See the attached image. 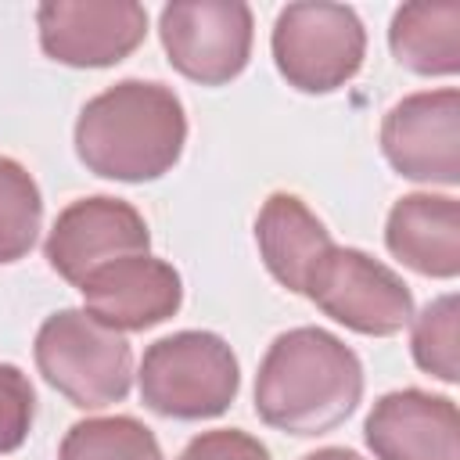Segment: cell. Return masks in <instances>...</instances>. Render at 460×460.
<instances>
[{"mask_svg": "<svg viewBox=\"0 0 460 460\" xmlns=\"http://www.w3.org/2000/svg\"><path fill=\"white\" fill-rule=\"evenodd\" d=\"M363 399V363L323 327L280 331L255 374V413L273 431L313 438L345 424Z\"/></svg>", "mask_w": 460, "mask_h": 460, "instance_id": "6da1fadb", "label": "cell"}, {"mask_svg": "<svg viewBox=\"0 0 460 460\" xmlns=\"http://www.w3.org/2000/svg\"><path fill=\"white\" fill-rule=\"evenodd\" d=\"M72 140L86 172L119 183H151L180 162L187 111L180 93L158 79H119L83 104Z\"/></svg>", "mask_w": 460, "mask_h": 460, "instance_id": "7a4b0ae2", "label": "cell"}, {"mask_svg": "<svg viewBox=\"0 0 460 460\" xmlns=\"http://www.w3.org/2000/svg\"><path fill=\"white\" fill-rule=\"evenodd\" d=\"M140 402L169 420H208L234 406L241 363L216 331H172L151 341L137 370Z\"/></svg>", "mask_w": 460, "mask_h": 460, "instance_id": "3957f363", "label": "cell"}, {"mask_svg": "<svg viewBox=\"0 0 460 460\" xmlns=\"http://www.w3.org/2000/svg\"><path fill=\"white\" fill-rule=\"evenodd\" d=\"M36 370L75 410H104L133 388V349L86 309L50 313L32 341Z\"/></svg>", "mask_w": 460, "mask_h": 460, "instance_id": "277c9868", "label": "cell"}, {"mask_svg": "<svg viewBox=\"0 0 460 460\" xmlns=\"http://www.w3.org/2000/svg\"><path fill=\"white\" fill-rule=\"evenodd\" d=\"M270 54L280 79L298 93H334L363 68L367 29L345 4L298 0L280 7Z\"/></svg>", "mask_w": 460, "mask_h": 460, "instance_id": "5b68a950", "label": "cell"}, {"mask_svg": "<svg viewBox=\"0 0 460 460\" xmlns=\"http://www.w3.org/2000/svg\"><path fill=\"white\" fill-rule=\"evenodd\" d=\"M302 295L345 331L392 338L413 320L410 284L363 248L331 244L305 277Z\"/></svg>", "mask_w": 460, "mask_h": 460, "instance_id": "8992f818", "label": "cell"}, {"mask_svg": "<svg viewBox=\"0 0 460 460\" xmlns=\"http://www.w3.org/2000/svg\"><path fill=\"white\" fill-rule=\"evenodd\" d=\"M255 18L241 0H172L158 14L169 65L198 86L234 83L252 58Z\"/></svg>", "mask_w": 460, "mask_h": 460, "instance_id": "52a82bcc", "label": "cell"}, {"mask_svg": "<svg viewBox=\"0 0 460 460\" xmlns=\"http://www.w3.org/2000/svg\"><path fill=\"white\" fill-rule=\"evenodd\" d=\"M385 162L413 183H460V93L456 86L417 90L381 119Z\"/></svg>", "mask_w": 460, "mask_h": 460, "instance_id": "ba28073f", "label": "cell"}, {"mask_svg": "<svg viewBox=\"0 0 460 460\" xmlns=\"http://www.w3.org/2000/svg\"><path fill=\"white\" fill-rule=\"evenodd\" d=\"M40 50L68 68H111L147 36L137 0H43L36 7Z\"/></svg>", "mask_w": 460, "mask_h": 460, "instance_id": "9c48e42d", "label": "cell"}, {"mask_svg": "<svg viewBox=\"0 0 460 460\" xmlns=\"http://www.w3.org/2000/svg\"><path fill=\"white\" fill-rule=\"evenodd\" d=\"M140 252H151L147 219L133 201L111 194H90L68 201L43 241L47 266L72 288H79L83 277L93 273L97 266Z\"/></svg>", "mask_w": 460, "mask_h": 460, "instance_id": "30bf717a", "label": "cell"}, {"mask_svg": "<svg viewBox=\"0 0 460 460\" xmlns=\"http://www.w3.org/2000/svg\"><path fill=\"white\" fill-rule=\"evenodd\" d=\"M79 295H83V309L93 320H101L119 334H129V331L158 327L180 313L183 277L172 262L140 252V255L111 259L93 273H86Z\"/></svg>", "mask_w": 460, "mask_h": 460, "instance_id": "8fae6325", "label": "cell"}, {"mask_svg": "<svg viewBox=\"0 0 460 460\" xmlns=\"http://www.w3.org/2000/svg\"><path fill=\"white\" fill-rule=\"evenodd\" d=\"M363 438L374 460H460V413L449 395L395 388L370 406Z\"/></svg>", "mask_w": 460, "mask_h": 460, "instance_id": "7c38bea8", "label": "cell"}, {"mask_svg": "<svg viewBox=\"0 0 460 460\" xmlns=\"http://www.w3.org/2000/svg\"><path fill=\"white\" fill-rule=\"evenodd\" d=\"M385 248L406 270L453 280L460 273V201L453 194H402L385 219Z\"/></svg>", "mask_w": 460, "mask_h": 460, "instance_id": "4fadbf2b", "label": "cell"}, {"mask_svg": "<svg viewBox=\"0 0 460 460\" xmlns=\"http://www.w3.org/2000/svg\"><path fill=\"white\" fill-rule=\"evenodd\" d=\"M255 244L266 273L291 295H302L309 270L334 241L323 219L298 194L273 190L255 216Z\"/></svg>", "mask_w": 460, "mask_h": 460, "instance_id": "5bb4252c", "label": "cell"}, {"mask_svg": "<svg viewBox=\"0 0 460 460\" xmlns=\"http://www.w3.org/2000/svg\"><path fill=\"white\" fill-rule=\"evenodd\" d=\"M392 58L428 79L460 72V0H417L395 7L388 22Z\"/></svg>", "mask_w": 460, "mask_h": 460, "instance_id": "9a60e30c", "label": "cell"}, {"mask_svg": "<svg viewBox=\"0 0 460 460\" xmlns=\"http://www.w3.org/2000/svg\"><path fill=\"white\" fill-rule=\"evenodd\" d=\"M58 460H165L155 431L129 417V413H111V417H86L75 420L61 446Z\"/></svg>", "mask_w": 460, "mask_h": 460, "instance_id": "2e32d148", "label": "cell"}, {"mask_svg": "<svg viewBox=\"0 0 460 460\" xmlns=\"http://www.w3.org/2000/svg\"><path fill=\"white\" fill-rule=\"evenodd\" d=\"M43 230V194L32 172L0 155V266L25 259Z\"/></svg>", "mask_w": 460, "mask_h": 460, "instance_id": "e0dca14e", "label": "cell"}, {"mask_svg": "<svg viewBox=\"0 0 460 460\" xmlns=\"http://www.w3.org/2000/svg\"><path fill=\"white\" fill-rule=\"evenodd\" d=\"M456 320H460V302H456L453 291L431 298L410 320V356H413V363L424 374H431V377H438L446 385H456L460 381Z\"/></svg>", "mask_w": 460, "mask_h": 460, "instance_id": "ac0fdd59", "label": "cell"}, {"mask_svg": "<svg viewBox=\"0 0 460 460\" xmlns=\"http://www.w3.org/2000/svg\"><path fill=\"white\" fill-rule=\"evenodd\" d=\"M36 420V388L14 363H0V453L25 446Z\"/></svg>", "mask_w": 460, "mask_h": 460, "instance_id": "d6986e66", "label": "cell"}, {"mask_svg": "<svg viewBox=\"0 0 460 460\" xmlns=\"http://www.w3.org/2000/svg\"><path fill=\"white\" fill-rule=\"evenodd\" d=\"M176 460H273L266 442L241 428H212L194 435Z\"/></svg>", "mask_w": 460, "mask_h": 460, "instance_id": "ffe728a7", "label": "cell"}, {"mask_svg": "<svg viewBox=\"0 0 460 460\" xmlns=\"http://www.w3.org/2000/svg\"><path fill=\"white\" fill-rule=\"evenodd\" d=\"M302 460H367V456L356 453V449H349V446H323V449L305 453Z\"/></svg>", "mask_w": 460, "mask_h": 460, "instance_id": "44dd1931", "label": "cell"}]
</instances>
